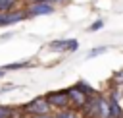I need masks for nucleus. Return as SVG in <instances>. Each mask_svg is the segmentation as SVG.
<instances>
[{
    "mask_svg": "<svg viewBox=\"0 0 123 118\" xmlns=\"http://www.w3.org/2000/svg\"><path fill=\"white\" fill-rule=\"evenodd\" d=\"M65 46H67V39H58V41H52L48 44L50 50H62V52H65Z\"/></svg>",
    "mask_w": 123,
    "mask_h": 118,
    "instance_id": "obj_11",
    "label": "nucleus"
},
{
    "mask_svg": "<svg viewBox=\"0 0 123 118\" xmlns=\"http://www.w3.org/2000/svg\"><path fill=\"white\" fill-rule=\"evenodd\" d=\"M56 6L50 4V2H29L25 12H27V17H37V15H48V14H54Z\"/></svg>",
    "mask_w": 123,
    "mask_h": 118,
    "instance_id": "obj_4",
    "label": "nucleus"
},
{
    "mask_svg": "<svg viewBox=\"0 0 123 118\" xmlns=\"http://www.w3.org/2000/svg\"><path fill=\"white\" fill-rule=\"evenodd\" d=\"M33 118H54V116H52V112H50V114H42V116H33Z\"/></svg>",
    "mask_w": 123,
    "mask_h": 118,
    "instance_id": "obj_17",
    "label": "nucleus"
},
{
    "mask_svg": "<svg viewBox=\"0 0 123 118\" xmlns=\"http://www.w3.org/2000/svg\"><path fill=\"white\" fill-rule=\"evenodd\" d=\"M79 48V43L77 39H67V46H65V52H75Z\"/></svg>",
    "mask_w": 123,
    "mask_h": 118,
    "instance_id": "obj_14",
    "label": "nucleus"
},
{
    "mask_svg": "<svg viewBox=\"0 0 123 118\" xmlns=\"http://www.w3.org/2000/svg\"><path fill=\"white\" fill-rule=\"evenodd\" d=\"M52 116H54V118H81V112L67 106V108H62V110H56Z\"/></svg>",
    "mask_w": 123,
    "mask_h": 118,
    "instance_id": "obj_7",
    "label": "nucleus"
},
{
    "mask_svg": "<svg viewBox=\"0 0 123 118\" xmlns=\"http://www.w3.org/2000/svg\"><path fill=\"white\" fill-rule=\"evenodd\" d=\"M29 2H48V0H29Z\"/></svg>",
    "mask_w": 123,
    "mask_h": 118,
    "instance_id": "obj_18",
    "label": "nucleus"
},
{
    "mask_svg": "<svg viewBox=\"0 0 123 118\" xmlns=\"http://www.w3.org/2000/svg\"><path fill=\"white\" fill-rule=\"evenodd\" d=\"M75 87H77V89H81V91H83L86 97H92L94 93H98V91H96V89H94L90 83H86V81H83V79H81V81H77V83H75Z\"/></svg>",
    "mask_w": 123,
    "mask_h": 118,
    "instance_id": "obj_8",
    "label": "nucleus"
},
{
    "mask_svg": "<svg viewBox=\"0 0 123 118\" xmlns=\"http://www.w3.org/2000/svg\"><path fill=\"white\" fill-rule=\"evenodd\" d=\"M17 110L10 104H0V118H15Z\"/></svg>",
    "mask_w": 123,
    "mask_h": 118,
    "instance_id": "obj_9",
    "label": "nucleus"
},
{
    "mask_svg": "<svg viewBox=\"0 0 123 118\" xmlns=\"http://www.w3.org/2000/svg\"><path fill=\"white\" fill-rule=\"evenodd\" d=\"M50 110H62V108H67L69 106V99H67V93L65 89H58V91H48L44 95Z\"/></svg>",
    "mask_w": 123,
    "mask_h": 118,
    "instance_id": "obj_2",
    "label": "nucleus"
},
{
    "mask_svg": "<svg viewBox=\"0 0 123 118\" xmlns=\"http://www.w3.org/2000/svg\"><path fill=\"white\" fill-rule=\"evenodd\" d=\"M50 112H52V110H50L44 95L35 97L31 103H27V104L21 108V114H25V116H29V118H33V116H42V114H50Z\"/></svg>",
    "mask_w": 123,
    "mask_h": 118,
    "instance_id": "obj_1",
    "label": "nucleus"
},
{
    "mask_svg": "<svg viewBox=\"0 0 123 118\" xmlns=\"http://www.w3.org/2000/svg\"><path fill=\"white\" fill-rule=\"evenodd\" d=\"M121 99H123V85H121Z\"/></svg>",
    "mask_w": 123,
    "mask_h": 118,
    "instance_id": "obj_20",
    "label": "nucleus"
},
{
    "mask_svg": "<svg viewBox=\"0 0 123 118\" xmlns=\"http://www.w3.org/2000/svg\"><path fill=\"white\" fill-rule=\"evenodd\" d=\"M102 27H104V21H102V19H96L94 23H90V27H88L86 31L92 33V31H98V29H102Z\"/></svg>",
    "mask_w": 123,
    "mask_h": 118,
    "instance_id": "obj_16",
    "label": "nucleus"
},
{
    "mask_svg": "<svg viewBox=\"0 0 123 118\" xmlns=\"http://www.w3.org/2000/svg\"><path fill=\"white\" fill-rule=\"evenodd\" d=\"M108 50V46H98V48H90L88 52H86V58H94V56H100V54H104Z\"/></svg>",
    "mask_w": 123,
    "mask_h": 118,
    "instance_id": "obj_13",
    "label": "nucleus"
},
{
    "mask_svg": "<svg viewBox=\"0 0 123 118\" xmlns=\"http://www.w3.org/2000/svg\"><path fill=\"white\" fill-rule=\"evenodd\" d=\"M4 74H6V72H4V70H2V68H0V77H2V75H4Z\"/></svg>",
    "mask_w": 123,
    "mask_h": 118,
    "instance_id": "obj_19",
    "label": "nucleus"
},
{
    "mask_svg": "<svg viewBox=\"0 0 123 118\" xmlns=\"http://www.w3.org/2000/svg\"><path fill=\"white\" fill-rule=\"evenodd\" d=\"M110 83H111V85H123V72H117V74L111 77Z\"/></svg>",
    "mask_w": 123,
    "mask_h": 118,
    "instance_id": "obj_15",
    "label": "nucleus"
},
{
    "mask_svg": "<svg viewBox=\"0 0 123 118\" xmlns=\"http://www.w3.org/2000/svg\"><path fill=\"white\" fill-rule=\"evenodd\" d=\"M31 66V60H27V62H13V64H6L2 70L4 72H8V70H21V68H29Z\"/></svg>",
    "mask_w": 123,
    "mask_h": 118,
    "instance_id": "obj_12",
    "label": "nucleus"
},
{
    "mask_svg": "<svg viewBox=\"0 0 123 118\" xmlns=\"http://www.w3.org/2000/svg\"><path fill=\"white\" fill-rule=\"evenodd\" d=\"M96 101V118H110V104H108V97L102 93L94 95Z\"/></svg>",
    "mask_w": 123,
    "mask_h": 118,
    "instance_id": "obj_6",
    "label": "nucleus"
},
{
    "mask_svg": "<svg viewBox=\"0 0 123 118\" xmlns=\"http://www.w3.org/2000/svg\"><path fill=\"white\" fill-rule=\"evenodd\" d=\"M65 93H67V99H69V108H75V110H83L85 108V104L88 103V97L81 91V89H77L75 85H71V87H67L65 89Z\"/></svg>",
    "mask_w": 123,
    "mask_h": 118,
    "instance_id": "obj_3",
    "label": "nucleus"
},
{
    "mask_svg": "<svg viewBox=\"0 0 123 118\" xmlns=\"http://www.w3.org/2000/svg\"><path fill=\"white\" fill-rule=\"evenodd\" d=\"M19 0H0V12H12L15 10Z\"/></svg>",
    "mask_w": 123,
    "mask_h": 118,
    "instance_id": "obj_10",
    "label": "nucleus"
},
{
    "mask_svg": "<svg viewBox=\"0 0 123 118\" xmlns=\"http://www.w3.org/2000/svg\"><path fill=\"white\" fill-rule=\"evenodd\" d=\"M27 19V12L25 8H15L12 12H0V27H8V25H13V23H19Z\"/></svg>",
    "mask_w": 123,
    "mask_h": 118,
    "instance_id": "obj_5",
    "label": "nucleus"
}]
</instances>
